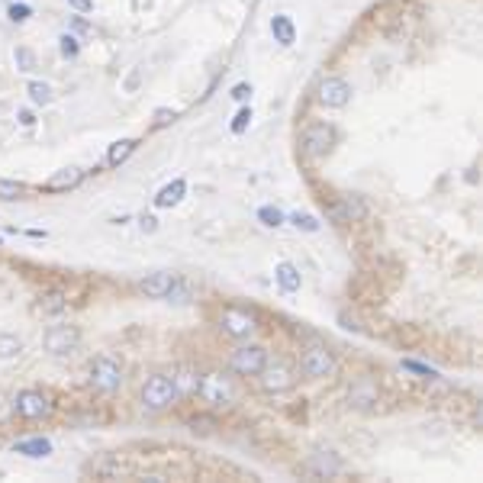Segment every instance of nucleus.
<instances>
[{
    "instance_id": "19",
    "label": "nucleus",
    "mask_w": 483,
    "mask_h": 483,
    "mask_svg": "<svg viewBox=\"0 0 483 483\" xmlns=\"http://www.w3.org/2000/svg\"><path fill=\"white\" fill-rule=\"evenodd\" d=\"M135 148H139V142H135V139H119V142H113L110 152H106V165H110V168H119V165H123V161H126L129 155L135 152Z\"/></svg>"
},
{
    "instance_id": "31",
    "label": "nucleus",
    "mask_w": 483,
    "mask_h": 483,
    "mask_svg": "<svg viewBox=\"0 0 483 483\" xmlns=\"http://www.w3.org/2000/svg\"><path fill=\"white\" fill-rule=\"evenodd\" d=\"M403 371H413V374H419V377H438V371H435V367H428V365H419V361H413V357H406V361H403Z\"/></svg>"
},
{
    "instance_id": "6",
    "label": "nucleus",
    "mask_w": 483,
    "mask_h": 483,
    "mask_svg": "<svg viewBox=\"0 0 483 483\" xmlns=\"http://www.w3.org/2000/svg\"><path fill=\"white\" fill-rule=\"evenodd\" d=\"M219 329H223L226 335L238 338V342H245V338H252L255 332H258V319L242 306H226L223 313H219Z\"/></svg>"
},
{
    "instance_id": "35",
    "label": "nucleus",
    "mask_w": 483,
    "mask_h": 483,
    "mask_svg": "<svg viewBox=\"0 0 483 483\" xmlns=\"http://www.w3.org/2000/svg\"><path fill=\"white\" fill-rule=\"evenodd\" d=\"M232 97H235L238 104H245V100L252 97V84H235L232 87Z\"/></svg>"
},
{
    "instance_id": "21",
    "label": "nucleus",
    "mask_w": 483,
    "mask_h": 483,
    "mask_svg": "<svg viewBox=\"0 0 483 483\" xmlns=\"http://www.w3.org/2000/svg\"><path fill=\"white\" fill-rule=\"evenodd\" d=\"M309 470H313V474H319V477H335L338 470H342V461H338V457H332L329 451H326V455H316L313 461H309Z\"/></svg>"
},
{
    "instance_id": "20",
    "label": "nucleus",
    "mask_w": 483,
    "mask_h": 483,
    "mask_svg": "<svg viewBox=\"0 0 483 483\" xmlns=\"http://www.w3.org/2000/svg\"><path fill=\"white\" fill-rule=\"evenodd\" d=\"M16 455H26V457H49V455H52V441H49V438H26V441H16Z\"/></svg>"
},
{
    "instance_id": "33",
    "label": "nucleus",
    "mask_w": 483,
    "mask_h": 483,
    "mask_svg": "<svg viewBox=\"0 0 483 483\" xmlns=\"http://www.w3.org/2000/svg\"><path fill=\"white\" fill-rule=\"evenodd\" d=\"M7 16H10L13 23H26L29 16H33V7H29V4H10Z\"/></svg>"
},
{
    "instance_id": "7",
    "label": "nucleus",
    "mask_w": 483,
    "mask_h": 483,
    "mask_svg": "<svg viewBox=\"0 0 483 483\" xmlns=\"http://www.w3.org/2000/svg\"><path fill=\"white\" fill-rule=\"evenodd\" d=\"M332 145H335V126H329V123H309L303 129L300 148L306 158H322V155L332 152Z\"/></svg>"
},
{
    "instance_id": "36",
    "label": "nucleus",
    "mask_w": 483,
    "mask_h": 483,
    "mask_svg": "<svg viewBox=\"0 0 483 483\" xmlns=\"http://www.w3.org/2000/svg\"><path fill=\"white\" fill-rule=\"evenodd\" d=\"M68 4L77 10V13H91L94 10V0H68Z\"/></svg>"
},
{
    "instance_id": "4",
    "label": "nucleus",
    "mask_w": 483,
    "mask_h": 483,
    "mask_svg": "<svg viewBox=\"0 0 483 483\" xmlns=\"http://www.w3.org/2000/svg\"><path fill=\"white\" fill-rule=\"evenodd\" d=\"M91 387L100 393H116L123 387V367H119L116 357L110 355H97L91 361Z\"/></svg>"
},
{
    "instance_id": "12",
    "label": "nucleus",
    "mask_w": 483,
    "mask_h": 483,
    "mask_svg": "<svg viewBox=\"0 0 483 483\" xmlns=\"http://www.w3.org/2000/svg\"><path fill=\"white\" fill-rule=\"evenodd\" d=\"M329 216L335 219V223H361V219L367 216V204L361 200V196H355V194H345V196H338L335 204H332Z\"/></svg>"
},
{
    "instance_id": "23",
    "label": "nucleus",
    "mask_w": 483,
    "mask_h": 483,
    "mask_svg": "<svg viewBox=\"0 0 483 483\" xmlns=\"http://www.w3.org/2000/svg\"><path fill=\"white\" fill-rule=\"evenodd\" d=\"M171 380H174V387H177L181 396H194L196 387H200V374L196 371H181L177 377H171Z\"/></svg>"
},
{
    "instance_id": "11",
    "label": "nucleus",
    "mask_w": 483,
    "mask_h": 483,
    "mask_svg": "<svg viewBox=\"0 0 483 483\" xmlns=\"http://www.w3.org/2000/svg\"><path fill=\"white\" fill-rule=\"evenodd\" d=\"M261 387H265L267 393H287V390H294V371H290L284 361H267L265 367H261Z\"/></svg>"
},
{
    "instance_id": "25",
    "label": "nucleus",
    "mask_w": 483,
    "mask_h": 483,
    "mask_svg": "<svg viewBox=\"0 0 483 483\" xmlns=\"http://www.w3.org/2000/svg\"><path fill=\"white\" fill-rule=\"evenodd\" d=\"M29 100H33L35 106H49L52 104V87L45 84V81H29Z\"/></svg>"
},
{
    "instance_id": "1",
    "label": "nucleus",
    "mask_w": 483,
    "mask_h": 483,
    "mask_svg": "<svg viewBox=\"0 0 483 483\" xmlns=\"http://www.w3.org/2000/svg\"><path fill=\"white\" fill-rule=\"evenodd\" d=\"M177 399H181V393H177L174 380L168 374H152L145 380V387H142V406L148 413H165V409L174 406Z\"/></svg>"
},
{
    "instance_id": "10",
    "label": "nucleus",
    "mask_w": 483,
    "mask_h": 483,
    "mask_svg": "<svg viewBox=\"0 0 483 483\" xmlns=\"http://www.w3.org/2000/svg\"><path fill=\"white\" fill-rule=\"evenodd\" d=\"M316 97H319L322 106H329V110H342V106L351 100V84L345 81V77H322Z\"/></svg>"
},
{
    "instance_id": "3",
    "label": "nucleus",
    "mask_w": 483,
    "mask_h": 483,
    "mask_svg": "<svg viewBox=\"0 0 483 483\" xmlns=\"http://www.w3.org/2000/svg\"><path fill=\"white\" fill-rule=\"evenodd\" d=\"M300 371L306 374V377H313V380L332 377V374L338 371L335 351L326 348V345H309V348L303 351V357H300Z\"/></svg>"
},
{
    "instance_id": "26",
    "label": "nucleus",
    "mask_w": 483,
    "mask_h": 483,
    "mask_svg": "<svg viewBox=\"0 0 483 483\" xmlns=\"http://www.w3.org/2000/svg\"><path fill=\"white\" fill-rule=\"evenodd\" d=\"M23 190H26V184H23V181L0 177V200H16V196H23Z\"/></svg>"
},
{
    "instance_id": "38",
    "label": "nucleus",
    "mask_w": 483,
    "mask_h": 483,
    "mask_svg": "<svg viewBox=\"0 0 483 483\" xmlns=\"http://www.w3.org/2000/svg\"><path fill=\"white\" fill-rule=\"evenodd\" d=\"M20 123H23V126H33V123H35V116H33V113H29V110H23V113H20Z\"/></svg>"
},
{
    "instance_id": "30",
    "label": "nucleus",
    "mask_w": 483,
    "mask_h": 483,
    "mask_svg": "<svg viewBox=\"0 0 483 483\" xmlns=\"http://www.w3.org/2000/svg\"><path fill=\"white\" fill-rule=\"evenodd\" d=\"M290 223H294L296 229H303V232H319V219L309 216V213H294V216H290Z\"/></svg>"
},
{
    "instance_id": "32",
    "label": "nucleus",
    "mask_w": 483,
    "mask_h": 483,
    "mask_svg": "<svg viewBox=\"0 0 483 483\" xmlns=\"http://www.w3.org/2000/svg\"><path fill=\"white\" fill-rule=\"evenodd\" d=\"M248 123H252V110H248V106H242V110H238L235 116H232V133L242 135V133L248 129Z\"/></svg>"
},
{
    "instance_id": "27",
    "label": "nucleus",
    "mask_w": 483,
    "mask_h": 483,
    "mask_svg": "<svg viewBox=\"0 0 483 483\" xmlns=\"http://www.w3.org/2000/svg\"><path fill=\"white\" fill-rule=\"evenodd\" d=\"M58 52H62V58H68V62H74L77 55H81V43H77L74 35L65 33L62 39H58Z\"/></svg>"
},
{
    "instance_id": "22",
    "label": "nucleus",
    "mask_w": 483,
    "mask_h": 483,
    "mask_svg": "<svg viewBox=\"0 0 483 483\" xmlns=\"http://www.w3.org/2000/svg\"><path fill=\"white\" fill-rule=\"evenodd\" d=\"M39 309H43V313H49V316L65 313V309H68V296H65L62 290H45V294L39 296Z\"/></svg>"
},
{
    "instance_id": "34",
    "label": "nucleus",
    "mask_w": 483,
    "mask_h": 483,
    "mask_svg": "<svg viewBox=\"0 0 483 483\" xmlns=\"http://www.w3.org/2000/svg\"><path fill=\"white\" fill-rule=\"evenodd\" d=\"M174 119H177V113H174V110H168V106H161V110H155V129L171 126Z\"/></svg>"
},
{
    "instance_id": "5",
    "label": "nucleus",
    "mask_w": 483,
    "mask_h": 483,
    "mask_svg": "<svg viewBox=\"0 0 483 483\" xmlns=\"http://www.w3.org/2000/svg\"><path fill=\"white\" fill-rule=\"evenodd\" d=\"M52 399L45 396L43 390H20L13 396V413L26 422H39V419H49L52 416Z\"/></svg>"
},
{
    "instance_id": "17",
    "label": "nucleus",
    "mask_w": 483,
    "mask_h": 483,
    "mask_svg": "<svg viewBox=\"0 0 483 483\" xmlns=\"http://www.w3.org/2000/svg\"><path fill=\"white\" fill-rule=\"evenodd\" d=\"M274 277H277V287L284 290V294H296V290L303 287V274L296 271L290 261H280L277 271H274Z\"/></svg>"
},
{
    "instance_id": "37",
    "label": "nucleus",
    "mask_w": 483,
    "mask_h": 483,
    "mask_svg": "<svg viewBox=\"0 0 483 483\" xmlns=\"http://www.w3.org/2000/svg\"><path fill=\"white\" fill-rule=\"evenodd\" d=\"M139 226H142V232H155V229H158V219H155V216H142Z\"/></svg>"
},
{
    "instance_id": "29",
    "label": "nucleus",
    "mask_w": 483,
    "mask_h": 483,
    "mask_svg": "<svg viewBox=\"0 0 483 483\" xmlns=\"http://www.w3.org/2000/svg\"><path fill=\"white\" fill-rule=\"evenodd\" d=\"M13 58H16V71H33L35 68V52L26 49V45H20V49L13 52Z\"/></svg>"
},
{
    "instance_id": "16",
    "label": "nucleus",
    "mask_w": 483,
    "mask_h": 483,
    "mask_svg": "<svg viewBox=\"0 0 483 483\" xmlns=\"http://www.w3.org/2000/svg\"><path fill=\"white\" fill-rule=\"evenodd\" d=\"M348 403L351 406H357V409H367L371 403H377V384H374L371 377H361L355 387H351Z\"/></svg>"
},
{
    "instance_id": "2",
    "label": "nucleus",
    "mask_w": 483,
    "mask_h": 483,
    "mask_svg": "<svg viewBox=\"0 0 483 483\" xmlns=\"http://www.w3.org/2000/svg\"><path fill=\"white\" fill-rule=\"evenodd\" d=\"M196 396L210 403L213 409H229L235 403V384H232L226 374H200V387H196Z\"/></svg>"
},
{
    "instance_id": "13",
    "label": "nucleus",
    "mask_w": 483,
    "mask_h": 483,
    "mask_svg": "<svg viewBox=\"0 0 483 483\" xmlns=\"http://www.w3.org/2000/svg\"><path fill=\"white\" fill-rule=\"evenodd\" d=\"M174 287H177V274H171V271H155L139 284V290L145 296H152V300H165V296H171V290Z\"/></svg>"
},
{
    "instance_id": "18",
    "label": "nucleus",
    "mask_w": 483,
    "mask_h": 483,
    "mask_svg": "<svg viewBox=\"0 0 483 483\" xmlns=\"http://www.w3.org/2000/svg\"><path fill=\"white\" fill-rule=\"evenodd\" d=\"M271 33H274V43H280V45H294L296 43V26H294V20L284 16V13H277L271 20Z\"/></svg>"
},
{
    "instance_id": "9",
    "label": "nucleus",
    "mask_w": 483,
    "mask_h": 483,
    "mask_svg": "<svg viewBox=\"0 0 483 483\" xmlns=\"http://www.w3.org/2000/svg\"><path fill=\"white\" fill-rule=\"evenodd\" d=\"M265 365H267V351L261 345H242L232 355V371L242 374V377H258Z\"/></svg>"
},
{
    "instance_id": "15",
    "label": "nucleus",
    "mask_w": 483,
    "mask_h": 483,
    "mask_svg": "<svg viewBox=\"0 0 483 483\" xmlns=\"http://www.w3.org/2000/svg\"><path fill=\"white\" fill-rule=\"evenodd\" d=\"M184 194H187V181H171V184H165V187L155 194V206L158 210H171V206H177L184 200Z\"/></svg>"
},
{
    "instance_id": "8",
    "label": "nucleus",
    "mask_w": 483,
    "mask_h": 483,
    "mask_svg": "<svg viewBox=\"0 0 483 483\" xmlns=\"http://www.w3.org/2000/svg\"><path fill=\"white\" fill-rule=\"evenodd\" d=\"M43 345H45V351H49V355L65 357V355H71V351L81 345V329H77V326H52V329L45 332Z\"/></svg>"
},
{
    "instance_id": "24",
    "label": "nucleus",
    "mask_w": 483,
    "mask_h": 483,
    "mask_svg": "<svg viewBox=\"0 0 483 483\" xmlns=\"http://www.w3.org/2000/svg\"><path fill=\"white\" fill-rule=\"evenodd\" d=\"M20 351H23L20 335H13V332H0V361H10V357H16Z\"/></svg>"
},
{
    "instance_id": "28",
    "label": "nucleus",
    "mask_w": 483,
    "mask_h": 483,
    "mask_svg": "<svg viewBox=\"0 0 483 483\" xmlns=\"http://www.w3.org/2000/svg\"><path fill=\"white\" fill-rule=\"evenodd\" d=\"M258 219H261V226H267V229H277V226H284V213H280L277 206H261Z\"/></svg>"
},
{
    "instance_id": "14",
    "label": "nucleus",
    "mask_w": 483,
    "mask_h": 483,
    "mask_svg": "<svg viewBox=\"0 0 483 483\" xmlns=\"http://www.w3.org/2000/svg\"><path fill=\"white\" fill-rule=\"evenodd\" d=\"M81 181H84V171L81 168H62L43 184V190L45 194H62V190H74Z\"/></svg>"
}]
</instances>
